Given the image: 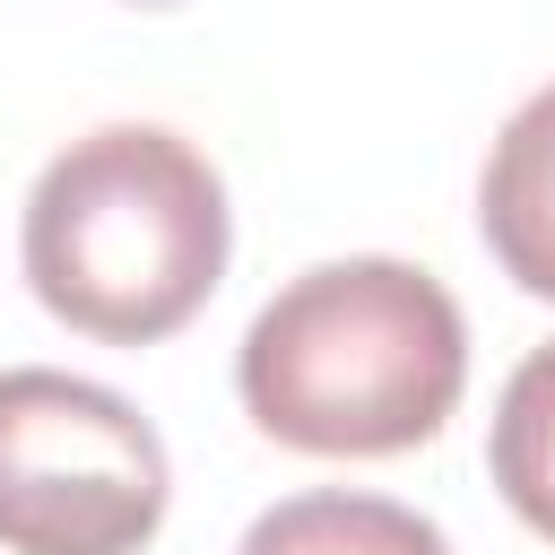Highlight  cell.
Returning a JSON list of instances; mask_svg holds the SVG:
<instances>
[{
    "instance_id": "obj_2",
    "label": "cell",
    "mask_w": 555,
    "mask_h": 555,
    "mask_svg": "<svg viewBox=\"0 0 555 555\" xmlns=\"http://www.w3.org/2000/svg\"><path fill=\"white\" fill-rule=\"evenodd\" d=\"M234 208L217 165L165 121H95L69 139L17 225L26 286L52 321L104 347L173 338L225 278Z\"/></svg>"
},
{
    "instance_id": "obj_5",
    "label": "cell",
    "mask_w": 555,
    "mask_h": 555,
    "mask_svg": "<svg viewBox=\"0 0 555 555\" xmlns=\"http://www.w3.org/2000/svg\"><path fill=\"white\" fill-rule=\"evenodd\" d=\"M234 555H451V538L390 494H347V486H312L269 503Z\"/></svg>"
},
{
    "instance_id": "obj_3",
    "label": "cell",
    "mask_w": 555,
    "mask_h": 555,
    "mask_svg": "<svg viewBox=\"0 0 555 555\" xmlns=\"http://www.w3.org/2000/svg\"><path fill=\"white\" fill-rule=\"evenodd\" d=\"M173 503L156 425L52 364L0 373V546L9 555H139Z\"/></svg>"
},
{
    "instance_id": "obj_6",
    "label": "cell",
    "mask_w": 555,
    "mask_h": 555,
    "mask_svg": "<svg viewBox=\"0 0 555 555\" xmlns=\"http://www.w3.org/2000/svg\"><path fill=\"white\" fill-rule=\"evenodd\" d=\"M486 468H494V494L555 546V338L512 364L486 425Z\"/></svg>"
},
{
    "instance_id": "obj_4",
    "label": "cell",
    "mask_w": 555,
    "mask_h": 555,
    "mask_svg": "<svg viewBox=\"0 0 555 555\" xmlns=\"http://www.w3.org/2000/svg\"><path fill=\"white\" fill-rule=\"evenodd\" d=\"M477 234L520 295L555 304V87H538L494 130L477 173Z\"/></svg>"
},
{
    "instance_id": "obj_7",
    "label": "cell",
    "mask_w": 555,
    "mask_h": 555,
    "mask_svg": "<svg viewBox=\"0 0 555 555\" xmlns=\"http://www.w3.org/2000/svg\"><path fill=\"white\" fill-rule=\"evenodd\" d=\"M139 9H173V0H139Z\"/></svg>"
},
{
    "instance_id": "obj_1",
    "label": "cell",
    "mask_w": 555,
    "mask_h": 555,
    "mask_svg": "<svg viewBox=\"0 0 555 555\" xmlns=\"http://www.w3.org/2000/svg\"><path fill=\"white\" fill-rule=\"evenodd\" d=\"M243 416L312 460H390L451 425L468 390V321L416 260L356 251L286 278L234 347Z\"/></svg>"
}]
</instances>
